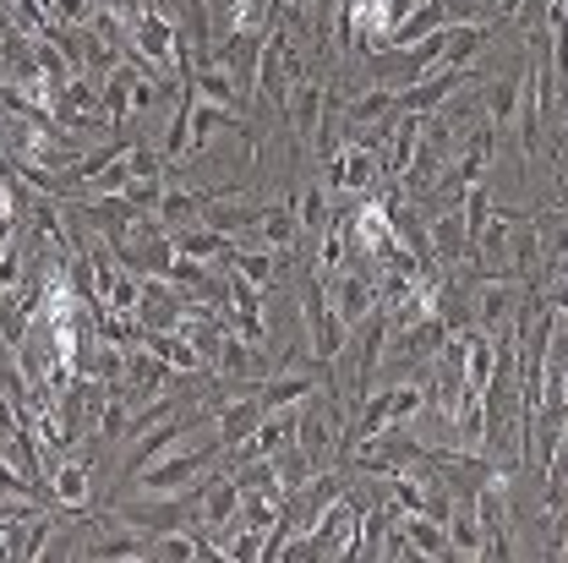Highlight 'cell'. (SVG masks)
<instances>
[{
    "label": "cell",
    "mask_w": 568,
    "mask_h": 563,
    "mask_svg": "<svg viewBox=\"0 0 568 563\" xmlns=\"http://www.w3.org/2000/svg\"><path fill=\"white\" fill-rule=\"evenodd\" d=\"M224 454V443H219V432L203 438L197 449H170L164 460H153V465H142L138 476V497H170V493H186L192 482H209L213 460Z\"/></svg>",
    "instance_id": "6da1fadb"
},
{
    "label": "cell",
    "mask_w": 568,
    "mask_h": 563,
    "mask_svg": "<svg viewBox=\"0 0 568 563\" xmlns=\"http://www.w3.org/2000/svg\"><path fill=\"white\" fill-rule=\"evenodd\" d=\"M306 77V61H301V44H295V33L290 28H268V39H263V61H257V99L263 104H274L284 110V99H290V88Z\"/></svg>",
    "instance_id": "7a4b0ae2"
},
{
    "label": "cell",
    "mask_w": 568,
    "mask_h": 563,
    "mask_svg": "<svg viewBox=\"0 0 568 563\" xmlns=\"http://www.w3.org/2000/svg\"><path fill=\"white\" fill-rule=\"evenodd\" d=\"M301 323H306V351H312V361L334 366V361L345 355L351 329H345V323H339V312L328 306V290H323V280H317V274L301 284Z\"/></svg>",
    "instance_id": "3957f363"
},
{
    "label": "cell",
    "mask_w": 568,
    "mask_h": 563,
    "mask_svg": "<svg viewBox=\"0 0 568 563\" xmlns=\"http://www.w3.org/2000/svg\"><path fill=\"white\" fill-rule=\"evenodd\" d=\"M71 219H82L93 235H104L110 247H121V241H132V230H138L142 213L121 198V192H110V198H71L67 203Z\"/></svg>",
    "instance_id": "277c9868"
},
{
    "label": "cell",
    "mask_w": 568,
    "mask_h": 563,
    "mask_svg": "<svg viewBox=\"0 0 568 563\" xmlns=\"http://www.w3.org/2000/svg\"><path fill=\"white\" fill-rule=\"evenodd\" d=\"M377 181H383V159H377V148H361V142H339L334 153H328V192H377Z\"/></svg>",
    "instance_id": "5b68a950"
},
{
    "label": "cell",
    "mask_w": 568,
    "mask_h": 563,
    "mask_svg": "<svg viewBox=\"0 0 568 563\" xmlns=\"http://www.w3.org/2000/svg\"><path fill=\"white\" fill-rule=\"evenodd\" d=\"M323 290H328V306L339 312V323H345V329H361V323L377 312V280H372V274L339 269V274H328V280H323Z\"/></svg>",
    "instance_id": "8992f818"
},
{
    "label": "cell",
    "mask_w": 568,
    "mask_h": 563,
    "mask_svg": "<svg viewBox=\"0 0 568 563\" xmlns=\"http://www.w3.org/2000/svg\"><path fill=\"white\" fill-rule=\"evenodd\" d=\"M470 509H476V525H481V542H487V559H508V493H503V471L487 476L476 493H470Z\"/></svg>",
    "instance_id": "52a82bcc"
},
{
    "label": "cell",
    "mask_w": 568,
    "mask_h": 563,
    "mask_svg": "<svg viewBox=\"0 0 568 563\" xmlns=\"http://www.w3.org/2000/svg\"><path fill=\"white\" fill-rule=\"evenodd\" d=\"M470 77H476L470 67H432L416 88H399V110H405V115H432V110H443Z\"/></svg>",
    "instance_id": "ba28073f"
},
{
    "label": "cell",
    "mask_w": 568,
    "mask_h": 563,
    "mask_svg": "<svg viewBox=\"0 0 568 563\" xmlns=\"http://www.w3.org/2000/svg\"><path fill=\"white\" fill-rule=\"evenodd\" d=\"M519 301H525V284L519 280H481L476 290V329L481 334H503L519 323Z\"/></svg>",
    "instance_id": "9c48e42d"
},
{
    "label": "cell",
    "mask_w": 568,
    "mask_h": 563,
    "mask_svg": "<svg viewBox=\"0 0 568 563\" xmlns=\"http://www.w3.org/2000/svg\"><path fill=\"white\" fill-rule=\"evenodd\" d=\"M181 318H186V295H181L175 284L142 280V301H138L142 334H170V329H181Z\"/></svg>",
    "instance_id": "30bf717a"
},
{
    "label": "cell",
    "mask_w": 568,
    "mask_h": 563,
    "mask_svg": "<svg viewBox=\"0 0 568 563\" xmlns=\"http://www.w3.org/2000/svg\"><path fill=\"white\" fill-rule=\"evenodd\" d=\"M263 416H268V405L257 400V389L252 394H230L219 411H213V426H219V443L224 449H241L257 426H263Z\"/></svg>",
    "instance_id": "8fae6325"
},
{
    "label": "cell",
    "mask_w": 568,
    "mask_h": 563,
    "mask_svg": "<svg viewBox=\"0 0 568 563\" xmlns=\"http://www.w3.org/2000/svg\"><path fill=\"white\" fill-rule=\"evenodd\" d=\"M437 28H448V6H443V0H416V6L388 28V44H383V50H416Z\"/></svg>",
    "instance_id": "7c38bea8"
},
{
    "label": "cell",
    "mask_w": 568,
    "mask_h": 563,
    "mask_svg": "<svg viewBox=\"0 0 568 563\" xmlns=\"http://www.w3.org/2000/svg\"><path fill=\"white\" fill-rule=\"evenodd\" d=\"M50 493H55V503H61L67 514H82V509H88L93 476H88V460H82V454H55V465H50Z\"/></svg>",
    "instance_id": "4fadbf2b"
},
{
    "label": "cell",
    "mask_w": 568,
    "mask_h": 563,
    "mask_svg": "<svg viewBox=\"0 0 568 563\" xmlns=\"http://www.w3.org/2000/svg\"><path fill=\"white\" fill-rule=\"evenodd\" d=\"M323 110H328V88H323L317 77H301V82L290 88V99H284V115H290L295 138H317Z\"/></svg>",
    "instance_id": "5bb4252c"
},
{
    "label": "cell",
    "mask_w": 568,
    "mask_h": 563,
    "mask_svg": "<svg viewBox=\"0 0 568 563\" xmlns=\"http://www.w3.org/2000/svg\"><path fill=\"white\" fill-rule=\"evenodd\" d=\"M493 153H497V127L493 121H481L465 148H454V164H448V175L459 181V187H470V181H481L487 170H493Z\"/></svg>",
    "instance_id": "9a60e30c"
},
{
    "label": "cell",
    "mask_w": 568,
    "mask_h": 563,
    "mask_svg": "<svg viewBox=\"0 0 568 563\" xmlns=\"http://www.w3.org/2000/svg\"><path fill=\"white\" fill-rule=\"evenodd\" d=\"M312 394H317V372H295V366H280V372H268V378L257 383V400H263L268 411L301 405V400H312Z\"/></svg>",
    "instance_id": "2e32d148"
},
{
    "label": "cell",
    "mask_w": 568,
    "mask_h": 563,
    "mask_svg": "<svg viewBox=\"0 0 568 563\" xmlns=\"http://www.w3.org/2000/svg\"><path fill=\"white\" fill-rule=\"evenodd\" d=\"M170 241H175V252L181 258H197V263H224L241 241H230V235H219V230H209V224H186V230H170Z\"/></svg>",
    "instance_id": "e0dca14e"
},
{
    "label": "cell",
    "mask_w": 568,
    "mask_h": 563,
    "mask_svg": "<svg viewBox=\"0 0 568 563\" xmlns=\"http://www.w3.org/2000/svg\"><path fill=\"white\" fill-rule=\"evenodd\" d=\"M426 230H432V258H437V263H459V258H470V235H465L459 209H437L432 219H426Z\"/></svg>",
    "instance_id": "ac0fdd59"
},
{
    "label": "cell",
    "mask_w": 568,
    "mask_h": 563,
    "mask_svg": "<svg viewBox=\"0 0 568 563\" xmlns=\"http://www.w3.org/2000/svg\"><path fill=\"white\" fill-rule=\"evenodd\" d=\"M388 115H399V93H394V88H372V93H351V99H345L339 127H377V121H388Z\"/></svg>",
    "instance_id": "d6986e66"
},
{
    "label": "cell",
    "mask_w": 568,
    "mask_h": 563,
    "mask_svg": "<svg viewBox=\"0 0 568 563\" xmlns=\"http://www.w3.org/2000/svg\"><path fill=\"white\" fill-rule=\"evenodd\" d=\"M235 503H241V487H235V476H209L203 482V536H213V531H224L230 520H235Z\"/></svg>",
    "instance_id": "ffe728a7"
},
{
    "label": "cell",
    "mask_w": 568,
    "mask_h": 563,
    "mask_svg": "<svg viewBox=\"0 0 568 563\" xmlns=\"http://www.w3.org/2000/svg\"><path fill=\"white\" fill-rule=\"evenodd\" d=\"M219 269H230V274L252 280L257 290H268V284L280 280V252H274V247H235Z\"/></svg>",
    "instance_id": "44dd1931"
},
{
    "label": "cell",
    "mask_w": 568,
    "mask_h": 563,
    "mask_svg": "<svg viewBox=\"0 0 568 563\" xmlns=\"http://www.w3.org/2000/svg\"><path fill=\"white\" fill-rule=\"evenodd\" d=\"M263 247H274V252H295V241H301V219H295V203H268V209L257 213V230H252Z\"/></svg>",
    "instance_id": "7402d4cb"
},
{
    "label": "cell",
    "mask_w": 568,
    "mask_h": 563,
    "mask_svg": "<svg viewBox=\"0 0 568 563\" xmlns=\"http://www.w3.org/2000/svg\"><path fill=\"white\" fill-rule=\"evenodd\" d=\"M138 77L142 71L132 67V61H121V67L99 82V88H104V115H110L115 132H126V121H132V88H138Z\"/></svg>",
    "instance_id": "603a6c76"
},
{
    "label": "cell",
    "mask_w": 568,
    "mask_h": 563,
    "mask_svg": "<svg viewBox=\"0 0 568 563\" xmlns=\"http://www.w3.org/2000/svg\"><path fill=\"white\" fill-rule=\"evenodd\" d=\"M181 438H186V422H175V416H164V422L153 426V438L142 432V443L126 454V476H138L142 465H153V460H164L170 449H181Z\"/></svg>",
    "instance_id": "cb8c5ba5"
},
{
    "label": "cell",
    "mask_w": 568,
    "mask_h": 563,
    "mask_svg": "<svg viewBox=\"0 0 568 563\" xmlns=\"http://www.w3.org/2000/svg\"><path fill=\"white\" fill-rule=\"evenodd\" d=\"M405 520V531H410V547H416V559H454V542H448V525L443 520H432V514H399Z\"/></svg>",
    "instance_id": "d4e9b609"
},
{
    "label": "cell",
    "mask_w": 568,
    "mask_h": 563,
    "mask_svg": "<svg viewBox=\"0 0 568 563\" xmlns=\"http://www.w3.org/2000/svg\"><path fill=\"white\" fill-rule=\"evenodd\" d=\"M192 88H197V99H209V104H224V110H241V115H246V104H252V99H246V93H241V88L230 82V71H219L213 61H203V67L192 71Z\"/></svg>",
    "instance_id": "484cf974"
},
{
    "label": "cell",
    "mask_w": 568,
    "mask_h": 563,
    "mask_svg": "<svg viewBox=\"0 0 568 563\" xmlns=\"http://www.w3.org/2000/svg\"><path fill=\"white\" fill-rule=\"evenodd\" d=\"M213 192H186V187H170L164 203H159V224L164 230H186V224H203V209H209Z\"/></svg>",
    "instance_id": "4316f807"
},
{
    "label": "cell",
    "mask_w": 568,
    "mask_h": 563,
    "mask_svg": "<svg viewBox=\"0 0 568 563\" xmlns=\"http://www.w3.org/2000/svg\"><path fill=\"white\" fill-rule=\"evenodd\" d=\"M142 345L159 355L170 372H209V366H203V355H197V345H192L186 334H175V329H170V334H148Z\"/></svg>",
    "instance_id": "83f0119b"
},
{
    "label": "cell",
    "mask_w": 568,
    "mask_h": 563,
    "mask_svg": "<svg viewBox=\"0 0 568 563\" xmlns=\"http://www.w3.org/2000/svg\"><path fill=\"white\" fill-rule=\"evenodd\" d=\"M290 203H295V219H301L306 235H323V230L334 224V213H328V187H323V181L301 187V198H290Z\"/></svg>",
    "instance_id": "f1b7e54d"
},
{
    "label": "cell",
    "mask_w": 568,
    "mask_h": 563,
    "mask_svg": "<svg viewBox=\"0 0 568 563\" xmlns=\"http://www.w3.org/2000/svg\"><path fill=\"white\" fill-rule=\"evenodd\" d=\"M274 476H280L284 493H295V487H306V482L317 476V465H312V454H306L301 443H284L280 454H274Z\"/></svg>",
    "instance_id": "f546056e"
},
{
    "label": "cell",
    "mask_w": 568,
    "mask_h": 563,
    "mask_svg": "<svg viewBox=\"0 0 568 563\" xmlns=\"http://www.w3.org/2000/svg\"><path fill=\"white\" fill-rule=\"evenodd\" d=\"M213 132H241V110H224V104L197 99V104H192V138H197V148H203Z\"/></svg>",
    "instance_id": "4dcf8cb0"
},
{
    "label": "cell",
    "mask_w": 568,
    "mask_h": 563,
    "mask_svg": "<svg viewBox=\"0 0 568 563\" xmlns=\"http://www.w3.org/2000/svg\"><path fill=\"white\" fill-rule=\"evenodd\" d=\"M493 192L481 187V181H470L465 192H459V219H465V235H470V247H476V235L487 230V219H493Z\"/></svg>",
    "instance_id": "1f68e13d"
},
{
    "label": "cell",
    "mask_w": 568,
    "mask_h": 563,
    "mask_svg": "<svg viewBox=\"0 0 568 563\" xmlns=\"http://www.w3.org/2000/svg\"><path fill=\"white\" fill-rule=\"evenodd\" d=\"M164 192H170V175H132V181L121 187V198H126L138 213H159Z\"/></svg>",
    "instance_id": "d6a6232c"
},
{
    "label": "cell",
    "mask_w": 568,
    "mask_h": 563,
    "mask_svg": "<svg viewBox=\"0 0 568 563\" xmlns=\"http://www.w3.org/2000/svg\"><path fill=\"white\" fill-rule=\"evenodd\" d=\"M519 93H525V82H497L487 93V115H493L497 132H508V121L519 115Z\"/></svg>",
    "instance_id": "836d02e7"
},
{
    "label": "cell",
    "mask_w": 568,
    "mask_h": 563,
    "mask_svg": "<svg viewBox=\"0 0 568 563\" xmlns=\"http://www.w3.org/2000/svg\"><path fill=\"white\" fill-rule=\"evenodd\" d=\"M138 301H142V274L121 269L115 284H110V295H104V306H110V312H138Z\"/></svg>",
    "instance_id": "e575fe53"
},
{
    "label": "cell",
    "mask_w": 568,
    "mask_h": 563,
    "mask_svg": "<svg viewBox=\"0 0 568 563\" xmlns=\"http://www.w3.org/2000/svg\"><path fill=\"white\" fill-rule=\"evenodd\" d=\"M22 280H28V274H22V247H6V252H0V290H17Z\"/></svg>",
    "instance_id": "d590c367"
},
{
    "label": "cell",
    "mask_w": 568,
    "mask_h": 563,
    "mask_svg": "<svg viewBox=\"0 0 568 563\" xmlns=\"http://www.w3.org/2000/svg\"><path fill=\"white\" fill-rule=\"evenodd\" d=\"M17 235H22V219H17L11 209H0V252H6V247H17Z\"/></svg>",
    "instance_id": "8d00e7d4"
},
{
    "label": "cell",
    "mask_w": 568,
    "mask_h": 563,
    "mask_svg": "<svg viewBox=\"0 0 568 563\" xmlns=\"http://www.w3.org/2000/svg\"><path fill=\"white\" fill-rule=\"evenodd\" d=\"M564 559H568V531H564Z\"/></svg>",
    "instance_id": "74e56055"
}]
</instances>
